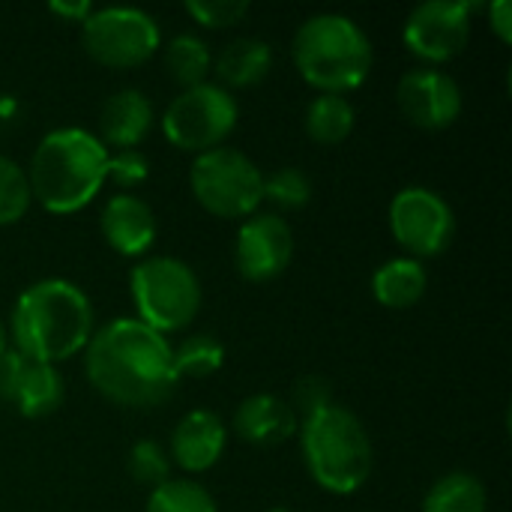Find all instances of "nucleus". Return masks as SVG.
I'll use <instances>...</instances> for the list:
<instances>
[{
    "instance_id": "nucleus-1",
    "label": "nucleus",
    "mask_w": 512,
    "mask_h": 512,
    "mask_svg": "<svg viewBox=\"0 0 512 512\" xmlns=\"http://www.w3.org/2000/svg\"><path fill=\"white\" fill-rule=\"evenodd\" d=\"M84 372L96 393L123 408L162 405L180 381L168 336L138 318H114L93 330L84 348Z\"/></svg>"
},
{
    "instance_id": "nucleus-2",
    "label": "nucleus",
    "mask_w": 512,
    "mask_h": 512,
    "mask_svg": "<svg viewBox=\"0 0 512 512\" xmlns=\"http://www.w3.org/2000/svg\"><path fill=\"white\" fill-rule=\"evenodd\" d=\"M9 333L15 351L57 366L87 348L93 336V303L69 279H42L15 300Z\"/></svg>"
},
{
    "instance_id": "nucleus-3",
    "label": "nucleus",
    "mask_w": 512,
    "mask_h": 512,
    "mask_svg": "<svg viewBox=\"0 0 512 512\" xmlns=\"http://www.w3.org/2000/svg\"><path fill=\"white\" fill-rule=\"evenodd\" d=\"M108 153L111 150L81 126L51 129L30 156V195L48 213H78L99 195L105 183Z\"/></svg>"
},
{
    "instance_id": "nucleus-4",
    "label": "nucleus",
    "mask_w": 512,
    "mask_h": 512,
    "mask_svg": "<svg viewBox=\"0 0 512 512\" xmlns=\"http://www.w3.org/2000/svg\"><path fill=\"white\" fill-rule=\"evenodd\" d=\"M300 447L309 477L330 495H354L372 474V441L360 417L336 402L300 423Z\"/></svg>"
},
{
    "instance_id": "nucleus-5",
    "label": "nucleus",
    "mask_w": 512,
    "mask_h": 512,
    "mask_svg": "<svg viewBox=\"0 0 512 512\" xmlns=\"http://www.w3.org/2000/svg\"><path fill=\"white\" fill-rule=\"evenodd\" d=\"M294 63L318 93L345 96L369 78L372 42L354 18L321 12L297 27Z\"/></svg>"
},
{
    "instance_id": "nucleus-6",
    "label": "nucleus",
    "mask_w": 512,
    "mask_h": 512,
    "mask_svg": "<svg viewBox=\"0 0 512 512\" xmlns=\"http://www.w3.org/2000/svg\"><path fill=\"white\" fill-rule=\"evenodd\" d=\"M129 294L138 321L168 336L186 330L201 309L198 273L171 255H147L129 273Z\"/></svg>"
},
{
    "instance_id": "nucleus-7",
    "label": "nucleus",
    "mask_w": 512,
    "mask_h": 512,
    "mask_svg": "<svg viewBox=\"0 0 512 512\" xmlns=\"http://www.w3.org/2000/svg\"><path fill=\"white\" fill-rule=\"evenodd\" d=\"M189 186L195 201L222 219H249L264 201L261 168L234 147L198 153L189 168Z\"/></svg>"
},
{
    "instance_id": "nucleus-8",
    "label": "nucleus",
    "mask_w": 512,
    "mask_h": 512,
    "mask_svg": "<svg viewBox=\"0 0 512 512\" xmlns=\"http://www.w3.org/2000/svg\"><path fill=\"white\" fill-rule=\"evenodd\" d=\"M237 117L240 108L231 90L219 87L216 81H204L186 87L168 102L162 114V132L180 150L207 153L222 147V141L234 132Z\"/></svg>"
},
{
    "instance_id": "nucleus-9",
    "label": "nucleus",
    "mask_w": 512,
    "mask_h": 512,
    "mask_svg": "<svg viewBox=\"0 0 512 512\" xmlns=\"http://www.w3.org/2000/svg\"><path fill=\"white\" fill-rule=\"evenodd\" d=\"M84 51L111 69H129L147 63L162 45L159 24L138 6H105L93 9L81 21Z\"/></svg>"
},
{
    "instance_id": "nucleus-10",
    "label": "nucleus",
    "mask_w": 512,
    "mask_h": 512,
    "mask_svg": "<svg viewBox=\"0 0 512 512\" xmlns=\"http://www.w3.org/2000/svg\"><path fill=\"white\" fill-rule=\"evenodd\" d=\"M390 231L408 258H438L456 237V216L435 189L405 186L390 201Z\"/></svg>"
},
{
    "instance_id": "nucleus-11",
    "label": "nucleus",
    "mask_w": 512,
    "mask_h": 512,
    "mask_svg": "<svg viewBox=\"0 0 512 512\" xmlns=\"http://www.w3.org/2000/svg\"><path fill=\"white\" fill-rule=\"evenodd\" d=\"M477 3L468 0H426L408 12L402 39L411 54L426 63H447L459 57L471 39V15Z\"/></svg>"
},
{
    "instance_id": "nucleus-12",
    "label": "nucleus",
    "mask_w": 512,
    "mask_h": 512,
    "mask_svg": "<svg viewBox=\"0 0 512 512\" xmlns=\"http://www.w3.org/2000/svg\"><path fill=\"white\" fill-rule=\"evenodd\" d=\"M294 258V231L276 213H252L243 219L234 243L237 273L249 282H270L285 273Z\"/></svg>"
},
{
    "instance_id": "nucleus-13",
    "label": "nucleus",
    "mask_w": 512,
    "mask_h": 512,
    "mask_svg": "<svg viewBox=\"0 0 512 512\" xmlns=\"http://www.w3.org/2000/svg\"><path fill=\"white\" fill-rule=\"evenodd\" d=\"M396 102L420 129H447L462 114V87L438 66H417L399 78Z\"/></svg>"
},
{
    "instance_id": "nucleus-14",
    "label": "nucleus",
    "mask_w": 512,
    "mask_h": 512,
    "mask_svg": "<svg viewBox=\"0 0 512 512\" xmlns=\"http://www.w3.org/2000/svg\"><path fill=\"white\" fill-rule=\"evenodd\" d=\"M0 399L15 405L21 417L39 420L63 405V378L57 366L30 360L9 348L0 357Z\"/></svg>"
},
{
    "instance_id": "nucleus-15",
    "label": "nucleus",
    "mask_w": 512,
    "mask_h": 512,
    "mask_svg": "<svg viewBox=\"0 0 512 512\" xmlns=\"http://www.w3.org/2000/svg\"><path fill=\"white\" fill-rule=\"evenodd\" d=\"M99 228L105 243L123 258H147L156 243L153 207L135 192H117L105 201Z\"/></svg>"
},
{
    "instance_id": "nucleus-16",
    "label": "nucleus",
    "mask_w": 512,
    "mask_h": 512,
    "mask_svg": "<svg viewBox=\"0 0 512 512\" xmlns=\"http://www.w3.org/2000/svg\"><path fill=\"white\" fill-rule=\"evenodd\" d=\"M225 444H228V429L222 417L207 408H195L177 423L168 456L177 468L189 474H204L222 459Z\"/></svg>"
},
{
    "instance_id": "nucleus-17",
    "label": "nucleus",
    "mask_w": 512,
    "mask_h": 512,
    "mask_svg": "<svg viewBox=\"0 0 512 512\" xmlns=\"http://www.w3.org/2000/svg\"><path fill=\"white\" fill-rule=\"evenodd\" d=\"M234 432L240 441L255 447H279L297 432L294 408L273 393H255L234 411Z\"/></svg>"
},
{
    "instance_id": "nucleus-18",
    "label": "nucleus",
    "mask_w": 512,
    "mask_h": 512,
    "mask_svg": "<svg viewBox=\"0 0 512 512\" xmlns=\"http://www.w3.org/2000/svg\"><path fill=\"white\" fill-rule=\"evenodd\" d=\"M153 126V102L135 90H117L105 99L99 111V141L114 150H138V144L147 138Z\"/></svg>"
},
{
    "instance_id": "nucleus-19",
    "label": "nucleus",
    "mask_w": 512,
    "mask_h": 512,
    "mask_svg": "<svg viewBox=\"0 0 512 512\" xmlns=\"http://www.w3.org/2000/svg\"><path fill=\"white\" fill-rule=\"evenodd\" d=\"M273 66V48L264 39L243 36L228 42L216 57H213V75L219 87H252L267 78Z\"/></svg>"
},
{
    "instance_id": "nucleus-20",
    "label": "nucleus",
    "mask_w": 512,
    "mask_h": 512,
    "mask_svg": "<svg viewBox=\"0 0 512 512\" xmlns=\"http://www.w3.org/2000/svg\"><path fill=\"white\" fill-rule=\"evenodd\" d=\"M429 288V273L417 258H390L372 273V294L387 309H411L423 300Z\"/></svg>"
},
{
    "instance_id": "nucleus-21",
    "label": "nucleus",
    "mask_w": 512,
    "mask_h": 512,
    "mask_svg": "<svg viewBox=\"0 0 512 512\" xmlns=\"http://www.w3.org/2000/svg\"><path fill=\"white\" fill-rule=\"evenodd\" d=\"M489 510V495L486 486L465 471H453L426 492L423 510L420 512H486Z\"/></svg>"
},
{
    "instance_id": "nucleus-22",
    "label": "nucleus",
    "mask_w": 512,
    "mask_h": 512,
    "mask_svg": "<svg viewBox=\"0 0 512 512\" xmlns=\"http://www.w3.org/2000/svg\"><path fill=\"white\" fill-rule=\"evenodd\" d=\"M354 105L339 93H318L306 108V132L318 144H339L354 129Z\"/></svg>"
},
{
    "instance_id": "nucleus-23",
    "label": "nucleus",
    "mask_w": 512,
    "mask_h": 512,
    "mask_svg": "<svg viewBox=\"0 0 512 512\" xmlns=\"http://www.w3.org/2000/svg\"><path fill=\"white\" fill-rule=\"evenodd\" d=\"M165 69L186 90V87L207 81V75L213 69V54L201 36L180 33V36L168 39V45H165Z\"/></svg>"
},
{
    "instance_id": "nucleus-24",
    "label": "nucleus",
    "mask_w": 512,
    "mask_h": 512,
    "mask_svg": "<svg viewBox=\"0 0 512 512\" xmlns=\"http://www.w3.org/2000/svg\"><path fill=\"white\" fill-rule=\"evenodd\" d=\"M225 363V345L210 333H192L174 348L177 378H210Z\"/></svg>"
},
{
    "instance_id": "nucleus-25",
    "label": "nucleus",
    "mask_w": 512,
    "mask_h": 512,
    "mask_svg": "<svg viewBox=\"0 0 512 512\" xmlns=\"http://www.w3.org/2000/svg\"><path fill=\"white\" fill-rule=\"evenodd\" d=\"M144 512H219L213 495L195 480H165L150 489Z\"/></svg>"
},
{
    "instance_id": "nucleus-26",
    "label": "nucleus",
    "mask_w": 512,
    "mask_h": 512,
    "mask_svg": "<svg viewBox=\"0 0 512 512\" xmlns=\"http://www.w3.org/2000/svg\"><path fill=\"white\" fill-rule=\"evenodd\" d=\"M312 198V180L303 168L285 165L264 174V201L279 210H300Z\"/></svg>"
},
{
    "instance_id": "nucleus-27",
    "label": "nucleus",
    "mask_w": 512,
    "mask_h": 512,
    "mask_svg": "<svg viewBox=\"0 0 512 512\" xmlns=\"http://www.w3.org/2000/svg\"><path fill=\"white\" fill-rule=\"evenodd\" d=\"M30 183H27V171L0 153V225H12L18 222L27 210H30Z\"/></svg>"
},
{
    "instance_id": "nucleus-28",
    "label": "nucleus",
    "mask_w": 512,
    "mask_h": 512,
    "mask_svg": "<svg viewBox=\"0 0 512 512\" xmlns=\"http://www.w3.org/2000/svg\"><path fill=\"white\" fill-rule=\"evenodd\" d=\"M126 468H129L132 480L138 486H147V489H156L165 480H171V456L165 453L162 444L147 441V438L132 444L129 459H126Z\"/></svg>"
},
{
    "instance_id": "nucleus-29",
    "label": "nucleus",
    "mask_w": 512,
    "mask_h": 512,
    "mask_svg": "<svg viewBox=\"0 0 512 512\" xmlns=\"http://www.w3.org/2000/svg\"><path fill=\"white\" fill-rule=\"evenodd\" d=\"M150 177V162L141 150H114L108 153V168H105V180L117 183L123 192L138 189L141 183H147Z\"/></svg>"
},
{
    "instance_id": "nucleus-30",
    "label": "nucleus",
    "mask_w": 512,
    "mask_h": 512,
    "mask_svg": "<svg viewBox=\"0 0 512 512\" xmlns=\"http://www.w3.org/2000/svg\"><path fill=\"white\" fill-rule=\"evenodd\" d=\"M186 12H189L198 24L216 30V27H231V24H237V21L249 12V3H246V0H189V3H186Z\"/></svg>"
},
{
    "instance_id": "nucleus-31",
    "label": "nucleus",
    "mask_w": 512,
    "mask_h": 512,
    "mask_svg": "<svg viewBox=\"0 0 512 512\" xmlns=\"http://www.w3.org/2000/svg\"><path fill=\"white\" fill-rule=\"evenodd\" d=\"M330 402H333L330 384H327L324 378L309 375V378H303V381L294 384V399H291L288 405L294 408V414L309 417V414H315L318 408H324V405H330Z\"/></svg>"
},
{
    "instance_id": "nucleus-32",
    "label": "nucleus",
    "mask_w": 512,
    "mask_h": 512,
    "mask_svg": "<svg viewBox=\"0 0 512 512\" xmlns=\"http://www.w3.org/2000/svg\"><path fill=\"white\" fill-rule=\"evenodd\" d=\"M489 21L492 30L498 33L501 42H512V3L510 0H495L489 6Z\"/></svg>"
},
{
    "instance_id": "nucleus-33",
    "label": "nucleus",
    "mask_w": 512,
    "mask_h": 512,
    "mask_svg": "<svg viewBox=\"0 0 512 512\" xmlns=\"http://www.w3.org/2000/svg\"><path fill=\"white\" fill-rule=\"evenodd\" d=\"M48 9L57 15V18H66V21H84L90 12H93V6L87 3V0H75V3H66V0H54V3H48Z\"/></svg>"
},
{
    "instance_id": "nucleus-34",
    "label": "nucleus",
    "mask_w": 512,
    "mask_h": 512,
    "mask_svg": "<svg viewBox=\"0 0 512 512\" xmlns=\"http://www.w3.org/2000/svg\"><path fill=\"white\" fill-rule=\"evenodd\" d=\"M9 351V333H6V327H3V321H0V357Z\"/></svg>"
},
{
    "instance_id": "nucleus-35",
    "label": "nucleus",
    "mask_w": 512,
    "mask_h": 512,
    "mask_svg": "<svg viewBox=\"0 0 512 512\" xmlns=\"http://www.w3.org/2000/svg\"><path fill=\"white\" fill-rule=\"evenodd\" d=\"M267 512H291L288 507H273V510H267Z\"/></svg>"
}]
</instances>
